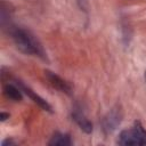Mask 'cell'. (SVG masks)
<instances>
[{"instance_id": "obj_8", "label": "cell", "mask_w": 146, "mask_h": 146, "mask_svg": "<svg viewBox=\"0 0 146 146\" xmlns=\"http://www.w3.org/2000/svg\"><path fill=\"white\" fill-rule=\"evenodd\" d=\"M71 144H72V140H71L70 136L65 135V133H60V132H56L49 141V145H51V146H57V145L67 146V145H71Z\"/></svg>"}, {"instance_id": "obj_9", "label": "cell", "mask_w": 146, "mask_h": 146, "mask_svg": "<svg viewBox=\"0 0 146 146\" xmlns=\"http://www.w3.org/2000/svg\"><path fill=\"white\" fill-rule=\"evenodd\" d=\"M76 2H78L79 7H80L81 9H83V10H86V9H87V6H88V0H76Z\"/></svg>"}, {"instance_id": "obj_11", "label": "cell", "mask_w": 146, "mask_h": 146, "mask_svg": "<svg viewBox=\"0 0 146 146\" xmlns=\"http://www.w3.org/2000/svg\"><path fill=\"white\" fill-rule=\"evenodd\" d=\"M14 143L11 141V140H5V141H2V144H1V146H6V145H13Z\"/></svg>"}, {"instance_id": "obj_12", "label": "cell", "mask_w": 146, "mask_h": 146, "mask_svg": "<svg viewBox=\"0 0 146 146\" xmlns=\"http://www.w3.org/2000/svg\"><path fill=\"white\" fill-rule=\"evenodd\" d=\"M144 76H145V82H146V71H145V75Z\"/></svg>"}, {"instance_id": "obj_4", "label": "cell", "mask_w": 146, "mask_h": 146, "mask_svg": "<svg viewBox=\"0 0 146 146\" xmlns=\"http://www.w3.org/2000/svg\"><path fill=\"white\" fill-rule=\"evenodd\" d=\"M44 75H46V79L48 80L49 84L54 89H56V90H58L60 92H65L67 95L71 94V91H72L71 86L65 80H63L59 75H57L56 73L50 72V71H44Z\"/></svg>"}, {"instance_id": "obj_10", "label": "cell", "mask_w": 146, "mask_h": 146, "mask_svg": "<svg viewBox=\"0 0 146 146\" xmlns=\"http://www.w3.org/2000/svg\"><path fill=\"white\" fill-rule=\"evenodd\" d=\"M8 117H9V114H6V113H3V112L0 114V120H1V121H5V120L8 119Z\"/></svg>"}, {"instance_id": "obj_5", "label": "cell", "mask_w": 146, "mask_h": 146, "mask_svg": "<svg viewBox=\"0 0 146 146\" xmlns=\"http://www.w3.org/2000/svg\"><path fill=\"white\" fill-rule=\"evenodd\" d=\"M72 117L73 120L76 122V124L81 128V130H83L87 133H90L92 131V124L91 122L86 117V115L83 114V112L81 111V108L79 107H74L73 112H72Z\"/></svg>"}, {"instance_id": "obj_6", "label": "cell", "mask_w": 146, "mask_h": 146, "mask_svg": "<svg viewBox=\"0 0 146 146\" xmlns=\"http://www.w3.org/2000/svg\"><path fill=\"white\" fill-rule=\"evenodd\" d=\"M16 83L19 86L21 90H23V91H24V92H25V94H26V95H27V96H29V97H30L34 103H36L41 108H43V110H46V111H51V106H50V105H49V104H48L43 98H41L39 95H36L32 89H30L29 87H26L25 84H23V83H22V82H19V81H17Z\"/></svg>"}, {"instance_id": "obj_3", "label": "cell", "mask_w": 146, "mask_h": 146, "mask_svg": "<svg viewBox=\"0 0 146 146\" xmlns=\"http://www.w3.org/2000/svg\"><path fill=\"white\" fill-rule=\"evenodd\" d=\"M121 121H122V112L119 106H115L104 116L102 121V127H103L104 132L105 133L113 132L119 127Z\"/></svg>"}, {"instance_id": "obj_7", "label": "cell", "mask_w": 146, "mask_h": 146, "mask_svg": "<svg viewBox=\"0 0 146 146\" xmlns=\"http://www.w3.org/2000/svg\"><path fill=\"white\" fill-rule=\"evenodd\" d=\"M3 92H5V95H6L9 99L15 100V102H19V100H22V98H23V96H22V90L18 89L17 87H15L14 84H10V83H8V84H6V86L3 87Z\"/></svg>"}, {"instance_id": "obj_1", "label": "cell", "mask_w": 146, "mask_h": 146, "mask_svg": "<svg viewBox=\"0 0 146 146\" xmlns=\"http://www.w3.org/2000/svg\"><path fill=\"white\" fill-rule=\"evenodd\" d=\"M9 32L16 47L22 52L27 55H38L40 57H44V51L42 46L30 31H26L25 29L22 27L11 26Z\"/></svg>"}, {"instance_id": "obj_2", "label": "cell", "mask_w": 146, "mask_h": 146, "mask_svg": "<svg viewBox=\"0 0 146 146\" xmlns=\"http://www.w3.org/2000/svg\"><path fill=\"white\" fill-rule=\"evenodd\" d=\"M117 144L123 146L146 145V130L139 122H136L133 127L121 131L117 139Z\"/></svg>"}]
</instances>
